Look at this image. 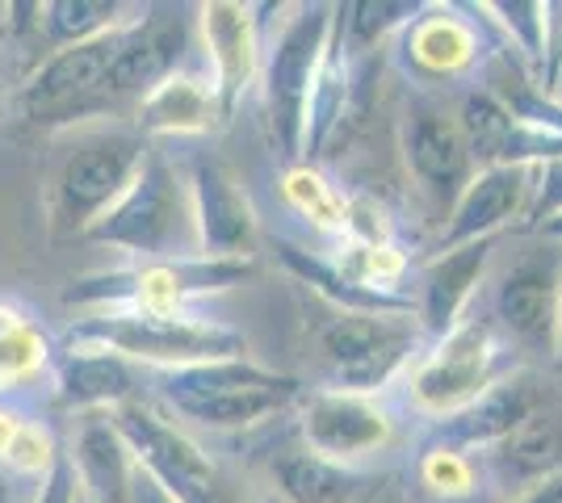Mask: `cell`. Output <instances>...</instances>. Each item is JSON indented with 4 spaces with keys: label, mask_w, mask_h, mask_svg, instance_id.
<instances>
[{
    "label": "cell",
    "mask_w": 562,
    "mask_h": 503,
    "mask_svg": "<svg viewBox=\"0 0 562 503\" xmlns=\"http://www.w3.org/2000/svg\"><path fill=\"white\" fill-rule=\"evenodd\" d=\"M458 130L470 147V160H479L483 168L495 164H516V135L520 122L513 118V110L492 93H474L462 105Z\"/></svg>",
    "instance_id": "d4e9b609"
},
{
    "label": "cell",
    "mask_w": 562,
    "mask_h": 503,
    "mask_svg": "<svg viewBox=\"0 0 562 503\" xmlns=\"http://www.w3.org/2000/svg\"><path fill=\"white\" fill-rule=\"evenodd\" d=\"M278 252H281V261H285V268H290V273H299L311 289H319V294L328 298L336 311H361V315H403V311H412V302H407V298H395V294H386V289L357 286V282H349L340 268L315 261L311 252L294 248V243L281 240Z\"/></svg>",
    "instance_id": "603a6c76"
},
{
    "label": "cell",
    "mask_w": 562,
    "mask_h": 503,
    "mask_svg": "<svg viewBox=\"0 0 562 503\" xmlns=\"http://www.w3.org/2000/svg\"><path fill=\"white\" fill-rule=\"evenodd\" d=\"M546 236H554V240H562V215L546 222Z\"/></svg>",
    "instance_id": "b9f144b4"
},
{
    "label": "cell",
    "mask_w": 562,
    "mask_h": 503,
    "mask_svg": "<svg viewBox=\"0 0 562 503\" xmlns=\"http://www.w3.org/2000/svg\"><path fill=\"white\" fill-rule=\"evenodd\" d=\"M273 475H278V487L294 503H340L361 482V475H352L340 461H328V457L311 454V449L281 457Z\"/></svg>",
    "instance_id": "484cf974"
},
{
    "label": "cell",
    "mask_w": 562,
    "mask_h": 503,
    "mask_svg": "<svg viewBox=\"0 0 562 503\" xmlns=\"http://www.w3.org/2000/svg\"><path fill=\"white\" fill-rule=\"evenodd\" d=\"M499 319L529 348H550L559 332V264L525 261L499 286Z\"/></svg>",
    "instance_id": "ac0fdd59"
},
{
    "label": "cell",
    "mask_w": 562,
    "mask_h": 503,
    "mask_svg": "<svg viewBox=\"0 0 562 503\" xmlns=\"http://www.w3.org/2000/svg\"><path fill=\"white\" fill-rule=\"evenodd\" d=\"M492 13H504V22H508V30H516L529 59H546V4L516 0V4H492Z\"/></svg>",
    "instance_id": "d6a6232c"
},
{
    "label": "cell",
    "mask_w": 562,
    "mask_h": 503,
    "mask_svg": "<svg viewBox=\"0 0 562 503\" xmlns=\"http://www.w3.org/2000/svg\"><path fill=\"white\" fill-rule=\"evenodd\" d=\"M252 273V261H206V256H186V261H147L117 273H93L71 282L64 289L68 307H101V311H156L177 315L186 298L214 294Z\"/></svg>",
    "instance_id": "277c9868"
},
{
    "label": "cell",
    "mask_w": 562,
    "mask_h": 503,
    "mask_svg": "<svg viewBox=\"0 0 562 503\" xmlns=\"http://www.w3.org/2000/svg\"><path fill=\"white\" fill-rule=\"evenodd\" d=\"M143 156H147L143 139L126 135V130L85 139L71 151L59 172V210L76 231H85L97 215H105L114 206L122 190L135 181Z\"/></svg>",
    "instance_id": "9c48e42d"
},
{
    "label": "cell",
    "mask_w": 562,
    "mask_h": 503,
    "mask_svg": "<svg viewBox=\"0 0 562 503\" xmlns=\"http://www.w3.org/2000/svg\"><path fill=\"white\" fill-rule=\"evenodd\" d=\"M80 503H89V500H85V495H80Z\"/></svg>",
    "instance_id": "7bdbcfd3"
},
{
    "label": "cell",
    "mask_w": 562,
    "mask_h": 503,
    "mask_svg": "<svg viewBox=\"0 0 562 503\" xmlns=\"http://www.w3.org/2000/svg\"><path fill=\"white\" fill-rule=\"evenodd\" d=\"M525 503H562V470L546 475V479H541V487Z\"/></svg>",
    "instance_id": "74e56055"
},
{
    "label": "cell",
    "mask_w": 562,
    "mask_h": 503,
    "mask_svg": "<svg viewBox=\"0 0 562 503\" xmlns=\"http://www.w3.org/2000/svg\"><path fill=\"white\" fill-rule=\"evenodd\" d=\"M55 457H59L55 436H50L43 424H30V420H22V424H18V432L9 436L4 454H0V466L9 470V479H43L50 466H55Z\"/></svg>",
    "instance_id": "f546056e"
},
{
    "label": "cell",
    "mask_w": 562,
    "mask_h": 503,
    "mask_svg": "<svg viewBox=\"0 0 562 503\" xmlns=\"http://www.w3.org/2000/svg\"><path fill=\"white\" fill-rule=\"evenodd\" d=\"M156 395L202 428H252L299 399V378L235 361L156 369Z\"/></svg>",
    "instance_id": "7a4b0ae2"
},
{
    "label": "cell",
    "mask_w": 562,
    "mask_h": 503,
    "mask_svg": "<svg viewBox=\"0 0 562 503\" xmlns=\"http://www.w3.org/2000/svg\"><path fill=\"white\" fill-rule=\"evenodd\" d=\"M285 197L294 202V210H303L311 222H319V227H345L349 222V206L336 197V193L319 181V172H311V168H294L290 176H285Z\"/></svg>",
    "instance_id": "4dcf8cb0"
},
{
    "label": "cell",
    "mask_w": 562,
    "mask_h": 503,
    "mask_svg": "<svg viewBox=\"0 0 562 503\" xmlns=\"http://www.w3.org/2000/svg\"><path fill=\"white\" fill-rule=\"evenodd\" d=\"M541 403L538 386L513 378L504 386H487L470 408L453 411L446 424L437 428V436L446 441L449 454H458V445H499L508 432Z\"/></svg>",
    "instance_id": "d6986e66"
},
{
    "label": "cell",
    "mask_w": 562,
    "mask_h": 503,
    "mask_svg": "<svg viewBox=\"0 0 562 503\" xmlns=\"http://www.w3.org/2000/svg\"><path fill=\"white\" fill-rule=\"evenodd\" d=\"M424 482L437 487V491H449V495H462L470 491V466L462 454H449V449H432L424 457Z\"/></svg>",
    "instance_id": "836d02e7"
},
{
    "label": "cell",
    "mask_w": 562,
    "mask_h": 503,
    "mask_svg": "<svg viewBox=\"0 0 562 503\" xmlns=\"http://www.w3.org/2000/svg\"><path fill=\"white\" fill-rule=\"evenodd\" d=\"M68 461L80 482V495L89 503H131L135 482V457L117 436L110 411H89L76 428Z\"/></svg>",
    "instance_id": "2e32d148"
},
{
    "label": "cell",
    "mask_w": 562,
    "mask_h": 503,
    "mask_svg": "<svg viewBox=\"0 0 562 503\" xmlns=\"http://www.w3.org/2000/svg\"><path fill=\"white\" fill-rule=\"evenodd\" d=\"M407 160L416 176L428 181L432 190H467L470 172V147L458 130V122L424 114L407 130Z\"/></svg>",
    "instance_id": "7402d4cb"
},
{
    "label": "cell",
    "mask_w": 562,
    "mask_h": 503,
    "mask_svg": "<svg viewBox=\"0 0 562 503\" xmlns=\"http://www.w3.org/2000/svg\"><path fill=\"white\" fill-rule=\"evenodd\" d=\"M85 243L114 248L126 256H147V261H186L198 256L193 240V215H189V193L177 181L160 151L143 156L135 181L122 190L105 215H97L85 231Z\"/></svg>",
    "instance_id": "6da1fadb"
},
{
    "label": "cell",
    "mask_w": 562,
    "mask_h": 503,
    "mask_svg": "<svg viewBox=\"0 0 562 503\" xmlns=\"http://www.w3.org/2000/svg\"><path fill=\"white\" fill-rule=\"evenodd\" d=\"M110 420L135 457V470H143L172 503H202L223 487L211 454H202V445H193L186 432L160 420L147 403L126 399L110 411Z\"/></svg>",
    "instance_id": "52a82bcc"
},
{
    "label": "cell",
    "mask_w": 562,
    "mask_h": 503,
    "mask_svg": "<svg viewBox=\"0 0 562 503\" xmlns=\"http://www.w3.org/2000/svg\"><path fill=\"white\" fill-rule=\"evenodd\" d=\"M189 215L198 256L206 261H252L257 252V210L232 172L214 160H198L189 176Z\"/></svg>",
    "instance_id": "8fae6325"
},
{
    "label": "cell",
    "mask_w": 562,
    "mask_h": 503,
    "mask_svg": "<svg viewBox=\"0 0 562 503\" xmlns=\"http://www.w3.org/2000/svg\"><path fill=\"white\" fill-rule=\"evenodd\" d=\"M0 503H22V495H18V482L9 479V475H0Z\"/></svg>",
    "instance_id": "f35d334b"
},
{
    "label": "cell",
    "mask_w": 562,
    "mask_h": 503,
    "mask_svg": "<svg viewBox=\"0 0 562 503\" xmlns=\"http://www.w3.org/2000/svg\"><path fill=\"white\" fill-rule=\"evenodd\" d=\"M303 436L311 454L340 461L357 454H370L378 445L391 441V420L386 411L374 408L361 395H345V390H324L315 395L303 411Z\"/></svg>",
    "instance_id": "9a60e30c"
},
{
    "label": "cell",
    "mask_w": 562,
    "mask_h": 503,
    "mask_svg": "<svg viewBox=\"0 0 562 503\" xmlns=\"http://www.w3.org/2000/svg\"><path fill=\"white\" fill-rule=\"evenodd\" d=\"M189 43V18L172 9H147L126 25L122 47H117L110 76H105V110H114L122 101H143L160 80L181 72Z\"/></svg>",
    "instance_id": "30bf717a"
},
{
    "label": "cell",
    "mask_w": 562,
    "mask_h": 503,
    "mask_svg": "<svg viewBox=\"0 0 562 503\" xmlns=\"http://www.w3.org/2000/svg\"><path fill=\"white\" fill-rule=\"evenodd\" d=\"M30 503H80V482H76L68 454L55 457V466L38 479V491H34Z\"/></svg>",
    "instance_id": "d590c367"
},
{
    "label": "cell",
    "mask_w": 562,
    "mask_h": 503,
    "mask_svg": "<svg viewBox=\"0 0 562 503\" xmlns=\"http://www.w3.org/2000/svg\"><path fill=\"white\" fill-rule=\"evenodd\" d=\"M55 395L64 408L76 411H114L135 399V369L131 361L114 357L105 348L76 344L71 353L55 361Z\"/></svg>",
    "instance_id": "e0dca14e"
},
{
    "label": "cell",
    "mask_w": 562,
    "mask_h": 503,
    "mask_svg": "<svg viewBox=\"0 0 562 503\" xmlns=\"http://www.w3.org/2000/svg\"><path fill=\"white\" fill-rule=\"evenodd\" d=\"M554 353L562 361V261H559V332H554Z\"/></svg>",
    "instance_id": "ab89813d"
},
{
    "label": "cell",
    "mask_w": 562,
    "mask_h": 503,
    "mask_svg": "<svg viewBox=\"0 0 562 503\" xmlns=\"http://www.w3.org/2000/svg\"><path fill=\"white\" fill-rule=\"evenodd\" d=\"M71 344L105 348L122 361H143L151 374L156 369H181L202 361H235L244 357V335L189 319V315H156V311H101L71 328Z\"/></svg>",
    "instance_id": "3957f363"
},
{
    "label": "cell",
    "mask_w": 562,
    "mask_h": 503,
    "mask_svg": "<svg viewBox=\"0 0 562 503\" xmlns=\"http://www.w3.org/2000/svg\"><path fill=\"white\" fill-rule=\"evenodd\" d=\"M495 365V332L492 323L474 319L462 323L441 340V348L424 361V369L412 382V395L424 411L437 415H453V411L470 408L487 382H492Z\"/></svg>",
    "instance_id": "7c38bea8"
},
{
    "label": "cell",
    "mask_w": 562,
    "mask_h": 503,
    "mask_svg": "<svg viewBox=\"0 0 562 503\" xmlns=\"http://www.w3.org/2000/svg\"><path fill=\"white\" fill-rule=\"evenodd\" d=\"M47 335L38 332L22 311L0 302V390L30 378L47 365Z\"/></svg>",
    "instance_id": "f1b7e54d"
},
{
    "label": "cell",
    "mask_w": 562,
    "mask_h": 503,
    "mask_svg": "<svg viewBox=\"0 0 562 503\" xmlns=\"http://www.w3.org/2000/svg\"><path fill=\"white\" fill-rule=\"evenodd\" d=\"M198 25H202V43L211 55L214 68V101H218V114L232 118L235 105L244 89L252 84L257 76V18L248 4H235V0H214L198 9Z\"/></svg>",
    "instance_id": "4fadbf2b"
},
{
    "label": "cell",
    "mask_w": 562,
    "mask_h": 503,
    "mask_svg": "<svg viewBox=\"0 0 562 503\" xmlns=\"http://www.w3.org/2000/svg\"><path fill=\"white\" fill-rule=\"evenodd\" d=\"M202 503H239V500H235V495L227 491V487H218V491H214V495H206Z\"/></svg>",
    "instance_id": "60d3db41"
},
{
    "label": "cell",
    "mask_w": 562,
    "mask_h": 503,
    "mask_svg": "<svg viewBox=\"0 0 562 503\" xmlns=\"http://www.w3.org/2000/svg\"><path fill=\"white\" fill-rule=\"evenodd\" d=\"M131 503H172V500H168L165 491L147 479L143 470H135V482H131Z\"/></svg>",
    "instance_id": "8d00e7d4"
},
{
    "label": "cell",
    "mask_w": 562,
    "mask_h": 503,
    "mask_svg": "<svg viewBox=\"0 0 562 503\" xmlns=\"http://www.w3.org/2000/svg\"><path fill=\"white\" fill-rule=\"evenodd\" d=\"M416 344V323L403 315L336 311L319 328V348L331 369V382L345 395H366L395 374Z\"/></svg>",
    "instance_id": "ba28073f"
},
{
    "label": "cell",
    "mask_w": 562,
    "mask_h": 503,
    "mask_svg": "<svg viewBox=\"0 0 562 503\" xmlns=\"http://www.w3.org/2000/svg\"><path fill=\"white\" fill-rule=\"evenodd\" d=\"M538 190V164H495L483 168L458 197V210L449 218V231L441 236V252L462 243L487 240L508 218L529 206V193Z\"/></svg>",
    "instance_id": "5bb4252c"
},
{
    "label": "cell",
    "mask_w": 562,
    "mask_h": 503,
    "mask_svg": "<svg viewBox=\"0 0 562 503\" xmlns=\"http://www.w3.org/2000/svg\"><path fill=\"white\" fill-rule=\"evenodd\" d=\"M34 13H38V30H47L55 50L85 43V38L122 22L117 18L122 4H114V0H50V4H38Z\"/></svg>",
    "instance_id": "4316f807"
},
{
    "label": "cell",
    "mask_w": 562,
    "mask_h": 503,
    "mask_svg": "<svg viewBox=\"0 0 562 503\" xmlns=\"http://www.w3.org/2000/svg\"><path fill=\"white\" fill-rule=\"evenodd\" d=\"M416 4H378V0H361V4H340L336 18L340 25H349V34L357 43H374L378 34H386L391 25H398L403 18H412Z\"/></svg>",
    "instance_id": "1f68e13d"
},
{
    "label": "cell",
    "mask_w": 562,
    "mask_h": 503,
    "mask_svg": "<svg viewBox=\"0 0 562 503\" xmlns=\"http://www.w3.org/2000/svg\"><path fill=\"white\" fill-rule=\"evenodd\" d=\"M562 215V156L538 164V202L529 206V227H546Z\"/></svg>",
    "instance_id": "e575fe53"
},
{
    "label": "cell",
    "mask_w": 562,
    "mask_h": 503,
    "mask_svg": "<svg viewBox=\"0 0 562 503\" xmlns=\"http://www.w3.org/2000/svg\"><path fill=\"white\" fill-rule=\"evenodd\" d=\"M331 4H311L299 9V18L281 30L273 43L269 68H265V93H269V118H273V135L281 144V156L299 160L303 156L306 135V105H311V89L324 64V50L331 38Z\"/></svg>",
    "instance_id": "8992f818"
},
{
    "label": "cell",
    "mask_w": 562,
    "mask_h": 503,
    "mask_svg": "<svg viewBox=\"0 0 562 503\" xmlns=\"http://www.w3.org/2000/svg\"><path fill=\"white\" fill-rule=\"evenodd\" d=\"M492 248H495V236H487V240L449 248V252H441L437 261L428 264V273H424V302H420V319L428 332L437 335L453 332L458 311L467 307L470 289L479 286L483 268L492 261Z\"/></svg>",
    "instance_id": "ffe728a7"
},
{
    "label": "cell",
    "mask_w": 562,
    "mask_h": 503,
    "mask_svg": "<svg viewBox=\"0 0 562 503\" xmlns=\"http://www.w3.org/2000/svg\"><path fill=\"white\" fill-rule=\"evenodd\" d=\"M214 122H223L214 89L189 72H172L139 101V126L151 135H202Z\"/></svg>",
    "instance_id": "44dd1931"
},
{
    "label": "cell",
    "mask_w": 562,
    "mask_h": 503,
    "mask_svg": "<svg viewBox=\"0 0 562 503\" xmlns=\"http://www.w3.org/2000/svg\"><path fill=\"white\" fill-rule=\"evenodd\" d=\"M135 18H122L117 25L101 30L85 43L59 47L47 55L34 76L18 93V110L30 122H71L89 118V114H105V76L114 64L122 34Z\"/></svg>",
    "instance_id": "5b68a950"
},
{
    "label": "cell",
    "mask_w": 562,
    "mask_h": 503,
    "mask_svg": "<svg viewBox=\"0 0 562 503\" xmlns=\"http://www.w3.org/2000/svg\"><path fill=\"white\" fill-rule=\"evenodd\" d=\"M412 55L428 72H458L474 59V30L458 18H424L412 30Z\"/></svg>",
    "instance_id": "83f0119b"
},
{
    "label": "cell",
    "mask_w": 562,
    "mask_h": 503,
    "mask_svg": "<svg viewBox=\"0 0 562 503\" xmlns=\"http://www.w3.org/2000/svg\"><path fill=\"white\" fill-rule=\"evenodd\" d=\"M499 466L508 475L533 479V475H550L562 461V411L559 408H533L520 424H516L504 441H499Z\"/></svg>",
    "instance_id": "cb8c5ba5"
}]
</instances>
